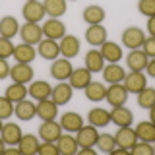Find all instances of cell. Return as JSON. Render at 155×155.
Wrapping results in <instances>:
<instances>
[{
    "mask_svg": "<svg viewBox=\"0 0 155 155\" xmlns=\"http://www.w3.org/2000/svg\"><path fill=\"white\" fill-rule=\"evenodd\" d=\"M33 76H35L33 66L31 64H23V62H16V64L12 66V70H10V80L18 81V84H25V85L31 84Z\"/></svg>",
    "mask_w": 155,
    "mask_h": 155,
    "instance_id": "cell-9",
    "label": "cell"
},
{
    "mask_svg": "<svg viewBox=\"0 0 155 155\" xmlns=\"http://www.w3.org/2000/svg\"><path fill=\"white\" fill-rule=\"evenodd\" d=\"M19 37H21V43H27V45H39L43 41V27L41 23H33V21H25L21 27H19Z\"/></svg>",
    "mask_w": 155,
    "mask_h": 155,
    "instance_id": "cell-2",
    "label": "cell"
},
{
    "mask_svg": "<svg viewBox=\"0 0 155 155\" xmlns=\"http://www.w3.org/2000/svg\"><path fill=\"white\" fill-rule=\"evenodd\" d=\"M10 70H12L10 62L6 60V58H0V80H6V78H10Z\"/></svg>",
    "mask_w": 155,
    "mask_h": 155,
    "instance_id": "cell-45",
    "label": "cell"
},
{
    "mask_svg": "<svg viewBox=\"0 0 155 155\" xmlns=\"http://www.w3.org/2000/svg\"><path fill=\"white\" fill-rule=\"evenodd\" d=\"M14 107H16V105H14L6 95L0 97V118H2V120L10 118V116L14 114Z\"/></svg>",
    "mask_w": 155,
    "mask_h": 155,
    "instance_id": "cell-42",
    "label": "cell"
},
{
    "mask_svg": "<svg viewBox=\"0 0 155 155\" xmlns=\"http://www.w3.org/2000/svg\"><path fill=\"white\" fill-rule=\"evenodd\" d=\"M122 84H124L126 89H128V93H136V95H138L140 91L147 85V76H145L143 72H128V74L124 76Z\"/></svg>",
    "mask_w": 155,
    "mask_h": 155,
    "instance_id": "cell-15",
    "label": "cell"
},
{
    "mask_svg": "<svg viewBox=\"0 0 155 155\" xmlns=\"http://www.w3.org/2000/svg\"><path fill=\"white\" fill-rule=\"evenodd\" d=\"M147 62H149V58L142 48H134V51H130L128 56H126V66H128L130 72H145Z\"/></svg>",
    "mask_w": 155,
    "mask_h": 155,
    "instance_id": "cell-16",
    "label": "cell"
},
{
    "mask_svg": "<svg viewBox=\"0 0 155 155\" xmlns=\"http://www.w3.org/2000/svg\"><path fill=\"white\" fill-rule=\"evenodd\" d=\"M136 134H138V140H142V142H155V124L151 120H143V122L136 124L134 126Z\"/></svg>",
    "mask_w": 155,
    "mask_h": 155,
    "instance_id": "cell-36",
    "label": "cell"
},
{
    "mask_svg": "<svg viewBox=\"0 0 155 155\" xmlns=\"http://www.w3.org/2000/svg\"><path fill=\"white\" fill-rule=\"evenodd\" d=\"M0 136H2V140L6 142V145H18L19 140H21V128H19V124L16 122H6L2 126V132H0Z\"/></svg>",
    "mask_w": 155,
    "mask_h": 155,
    "instance_id": "cell-27",
    "label": "cell"
},
{
    "mask_svg": "<svg viewBox=\"0 0 155 155\" xmlns=\"http://www.w3.org/2000/svg\"><path fill=\"white\" fill-rule=\"evenodd\" d=\"M39 136L35 134H23L21 136V140H19V143H18V149H19V153H23V155H33V153H37L39 151Z\"/></svg>",
    "mask_w": 155,
    "mask_h": 155,
    "instance_id": "cell-33",
    "label": "cell"
},
{
    "mask_svg": "<svg viewBox=\"0 0 155 155\" xmlns=\"http://www.w3.org/2000/svg\"><path fill=\"white\" fill-rule=\"evenodd\" d=\"M56 143H58V151H60L62 155H76L78 153V140L72 136V132H68V134H60V138L56 140Z\"/></svg>",
    "mask_w": 155,
    "mask_h": 155,
    "instance_id": "cell-30",
    "label": "cell"
},
{
    "mask_svg": "<svg viewBox=\"0 0 155 155\" xmlns=\"http://www.w3.org/2000/svg\"><path fill=\"white\" fill-rule=\"evenodd\" d=\"M138 105L142 107V109H151L155 105V87H147L145 85L142 91L138 93Z\"/></svg>",
    "mask_w": 155,
    "mask_h": 155,
    "instance_id": "cell-38",
    "label": "cell"
},
{
    "mask_svg": "<svg viewBox=\"0 0 155 155\" xmlns=\"http://www.w3.org/2000/svg\"><path fill=\"white\" fill-rule=\"evenodd\" d=\"M149 120H151V122L155 124V105L151 107V109H149Z\"/></svg>",
    "mask_w": 155,
    "mask_h": 155,
    "instance_id": "cell-49",
    "label": "cell"
},
{
    "mask_svg": "<svg viewBox=\"0 0 155 155\" xmlns=\"http://www.w3.org/2000/svg\"><path fill=\"white\" fill-rule=\"evenodd\" d=\"M85 93V99L91 101V103H99V101H105V95H107V85L103 81H93L84 89Z\"/></svg>",
    "mask_w": 155,
    "mask_h": 155,
    "instance_id": "cell-29",
    "label": "cell"
},
{
    "mask_svg": "<svg viewBox=\"0 0 155 155\" xmlns=\"http://www.w3.org/2000/svg\"><path fill=\"white\" fill-rule=\"evenodd\" d=\"M2 126H4V122H2V118H0V132H2Z\"/></svg>",
    "mask_w": 155,
    "mask_h": 155,
    "instance_id": "cell-51",
    "label": "cell"
},
{
    "mask_svg": "<svg viewBox=\"0 0 155 155\" xmlns=\"http://www.w3.org/2000/svg\"><path fill=\"white\" fill-rule=\"evenodd\" d=\"M138 12L145 18L155 16V0H138Z\"/></svg>",
    "mask_w": 155,
    "mask_h": 155,
    "instance_id": "cell-41",
    "label": "cell"
},
{
    "mask_svg": "<svg viewBox=\"0 0 155 155\" xmlns=\"http://www.w3.org/2000/svg\"><path fill=\"white\" fill-rule=\"evenodd\" d=\"M72 95H74V87H72L68 81H58L56 85H52V93L51 99L54 101L58 107H64L72 101Z\"/></svg>",
    "mask_w": 155,
    "mask_h": 155,
    "instance_id": "cell-10",
    "label": "cell"
},
{
    "mask_svg": "<svg viewBox=\"0 0 155 155\" xmlns=\"http://www.w3.org/2000/svg\"><path fill=\"white\" fill-rule=\"evenodd\" d=\"M91 80H93V74H91V72L84 66V68H74V70H72L70 78H68V84L74 87V91L76 89L78 91H80V89L84 91L85 87L91 84Z\"/></svg>",
    "mask_w": 155,
    "mask_h": 155,
    "instance_id": "cell-11",
    "label": "cell"
},
{
    "mask_svg": "<svg viewBox=\"0 0 155 155\" xmlns=\"http://www.w3.org/2000/svg\"><path fill=\"white\" fill-rule=\"evenodd\" d=\"M128 97H130V93H128V89L124 87V84H110L109 87H107L105 101L110 107H118V105H126Z\"/></svg>",
    "mask_w": 155,
    "mask_h": 155,
    "instance_id": "cell-5",
    "label": "cell"
},
{
    "mask_svg": "<svg viewBox=\"0 0 155 155\" xmlns=\"http://www.w3.org/2000/svg\"><path fill=\"white\" fill-rule=\"evenodd\" d=\"M145 74L149 78H155V58H149L147 66H145Z\"/></svg>",
    "mask_w": 155,
    "mask_h": 155,
    "instance_id": "cell-46",
    "label": "cell"
},
{
    "mask_svg": "<svg viewBox=\"0 0 155 155\" xmlns=\"http://www.w3.org/2000/svg\"><path fill=\"white\" fill-rule=\"evenodd\" d=\"M97 138H99V130L93 124H84L76 132V140L80 147H95Z\"/></svg>",
    "mask_w": 155,
    "mask_h": 155,
    "instance_id": "cell-7",
    "label": "cell"
},
{
    "mask_svg": "<svg viewBox=\"0 0 155 155\" xmlns=\"http://www.w3.org/2000/svg\"><path fill=\"white\" fill-rule=\"evenodd\" d=\"M68 2H70V0H68Z\"/></svg>",
    "mask_w": 155,
    "mask_h": 155,
    "instance_id": "cell-54",
    "label": "cell"
},
{
    "mask_svg": "<svg viewBox=\"0 0 155 155\" xmlns=\"http://www.w3.org/2000/svg\"><path fill=\"white\" fill-rule=\"evenodd\" d=\"M84 64L85 68L91 72V74H99V72H103V68H105V58L103 54H101V51L99 48H91V51H87L85 52V58H84Z\"/></svg>",
    "mask_w": 155,
    "mask_h": 155,
    "instance_id": "cell-18",
    "label": "cell"
},
{
    "mask_svg": "<svg viewBox=\"0 0 155 155\" xmlns=\"http://www.w3.org/2000/svg\"><path fill=\"white\" fill-rule=\"evenodd\" d=\"M72 70H74V66H72L70 58L58 56L56 60L51 62V76L54 78L56 81H68V78H70Z\"/></svg>",
    "mask_w": 155,
    "mask_h": 155,
    "instance_id": "cell-4",
    "label": "cell"
},
{
    "mask_svg": "<svg viewBox=\"0 0 155 155\" xmlns=\"http://www.w3.org/2000/svg\"><path fill=\"white\" fill-rule=\"evenodd\" d=\"M58 45H60V56L70 58V60L80 54V48H81L80 39H78L76 35H68V33L58 41Z\"/></svg>",
    "mask_w": 155,
    "mask_h": 155,
    "instance_id": "cell-13",
    "label": "cell"
},
{
    "mask_svg": "<svg viewBox=\"0 0 155 155\" xmlns=\"http://www.w3.org/2000/svg\"><path fill=\"white\" fill-rule=\"evenodd\" d=\"M21 16L25 18V21L39 23L43 18L47 16V14H45V6H43V2H39V0H29V2L23 4Z\"/></svg>",
    "mask_w": 155,
    "mask_h": 155,
    "instance_id": "cell-12",
    "label": "cell"
},
{
    "mask_svg": "<svg viewBox=\"0 0 155 155\" xmlns=\"http://www.w3.org/2000/svg\"><path fill=\"white\" fill-rule=\"evenodd\" d=\"M35 56H37V48L33 45H27V43H19V45H16L14 54H12V58L16 62H23V64H31V62L35 60Z\"/></svg>",
    "mask_w": 155,
    "mask_h": 155,
    "instance_id": "cell-23",
    "label": "cell"
},
{
    "mask_svg": "<svg viewBox=\"0 0 155 155\" xmlns=\"http://www.w3.org/2000/svg\"><path fill=\"white\" fill-rule=\"evenodd\" d=\"M153 147H155V142H153Z\"/></svg>",
    "mask_w": 155,
    "mask_h": 155,
    "instance_id": "cell-52",
    "label": "cell"
},
{
    "mask_svg": "<svg viewBox=\"0 0 155 155\" xmlns=\"http://www.w3.org/2000/svg\"><path fill=\"white\" fill-rule=\"evenodd\" d=\"M4 151H6V142L2 140V136H0V155H2Z\"/></svg>",
    "mask_w": 155,
    "mask_h": 155,
    "instance_id": "cell-50",
    "label": "cell"
},
{
    "mask_svg": "<svg viewBox=\"0 0 155 155\" xmlns=\"http://www.w3.org/2000/svg\"><path fill=\"white\" fill-rule=\"evenodd\" d=\"M120 39H122V45L126 48H130V51H134V48H142L143 41H145V31L142 27L130 25V27H126L122 31Z\"/></svg>",
    "mask_w": 155,
    "mask_h": 155,
    "instance_id": "cell-1",
    "label": "cell"
},
{
    "mask_svg": "<svg viewBox=\"0 0 155 155\" xmlns=\"http://www.w3.org/2000/svg\"><path fill=\"white\" fill-rule=\"evenodd\" d=\"M97 149L99 151H103V153H113L114 151V147H116V138H114V134H99V138H97Z\"/></svg>",
    "mask_w": 155,
    "mask_h": 155,
    "instance_id": "cell-37",
    "label": "cell"
},
{
    "mask_svg": "<svg viewBox=\"0 0 155 155\" xmlns=\"http://www.w3.org/2000/svg\"><path fill=\"white\" fill-rule=\"evenodd\" d=\"M87 122L97 126V128H105V126L110 122V110L101 109V107L91 109L89 113H87Z\"/></svg>",
    "mask_w": 155,
    "mask_h": 155,
    "instance_id": "cell-31",
    "label": "cell"
},
{
    "mask_svg": "<svg viewBox=\"0 0 155 155\" xmlns=\"http://www.w3.org/2000/svg\"><path fill=\"white\" fill-rule=\"evenodd\" d=\"M80 155H95V147H78Z\"/></svg>",
    "mask_w": 155,
    "mask_h": 155,
    "instance_id": "cell-48",
    "label": "cell"
},
{
    "mask_svg": "<svg viewBox=\"0 0 155 155\" xmlns=\"http://www.w3.org/2000/svg\"><path fill=\"white\" fill-rule=\"evenodd\" d=\"M14 113H16L18 120L27 122V120H31V118L37 116V103H33V101H29V99H23V101H19V103H16Z\"/></svg>",
    "mask_w": 155,
    "mask_h": 155,
    "instance_id": "cell-21",
    "label": "cell"
},
{
    "mask_svg": "<svg viewBox=\"0 0 155 155\" xmlns=\"http://www.w3.org/2000/svg\"><path fill=\"white\" fill-rule=\"evenodd\" d=\"M130 153H134V155H151V153H155V147H153L151 142H142V140H138L136 145L130 149Z\"/></svg>",
    "mask_w": 155,
    "mask_h": 155,
    "instance_id": "cell-39",
    "label": "cell"
},
{
    "mask_svg": "<svg viewBox=\"0 0 155 155\" xmlns=\"http://www.w3.org/2000/svg\"><path fill=\"white\" fill-rule=\"evenodd\" d=\"M142 51L147 54V58H155V37H145L143 45H142Z\"/></svg>",
    "mask_w": 155,
    "mask_h": 155,
    "instance_id": "cell-44",
    "label": "cell"
},
{
    "mask_svg": "<svg viewBox=\"0 0 155 155\" xmlns=\"http://www.w3.org/2000/svg\"><path fill=\"white\" fill-rule=\"evenodd\" d=\"M145 29H147V33L151 37H155V16L153 18H147V25H145Z\"/></svg>",
    "mask_w": 155,
    "mask_h": 155,
    "instance_id": "cell-47",
    "label": "cell"
},
{
    "mask_svg": "<svg viewBox=\"0 0 155 155\" xmlns=\"http://www.w3.org/2000/svg\"><path fill=\"white\" fill-rule=\"evenodd\" d=\"M101 74H103V80L110 85V84H122L126 72H124V68L120 66L118 62H107Z\"/></svg>",
    "mask_w": 155,
    "mask_h": 155,
    "instance_id": "cell-17",
    "label": "cell"
},
{
    "mask_svg": "<svg viewBox=\"0 0 155 155\" xmlns=\"http://www.w3.org/2000/svg\"><path fill=\"white\" fill-rule=\"evenodd\" d=\"M99 51H101V54H103L105 62H120L122 56H124L122 47L116 45V43H113V41H105L103 45L99 47Z\"/></svg>",
    "mask_w": 155,
    "mask_h": 155,
    "instance_id": "cell-28",
    "label": "cell"
},
{
    "mask_svg": "<svg viewBox=\"0 0 155 155\" xmlns=\"http://www.w3.org/2000/svg\"><path fill=\"white\" fill-rule=\"evenodd\" d=\"M110 122L116 126H132L134 124V113L126 109V105H118L110 109Z\"/></svg>",
    "mask_w": 155,
    "mask_h": 155,
    "instance_id": "cell-20",
    "label": "cell"
},
{
    "mask_svg": "<svg viewBox=\"0 0 155 155\" xmlns=\"http://www.w3.org/2000/svg\"><path fill=\"white\" fill-rule=\"evenodd\" d=\"M14 48H16V45L12 43V39L0 35V58H6V60H8V58H12Z\"/></svg>",
    "mask_w": 155,
    "mask_h": 155,
    "instance_id": "cell-40",
    "label": "cell"
},
{
    "mask_svg": "<svg viewBox=\"0 0 155 155\" xmlns=\"http://www.w3.org/2000/svg\"><path fill=\"white\" fill-rule=\"evenodd\" d=\"M25 2H29V0H25Z\"/></svg>",
    "mask_w": 155,
    "mask_h": 155,
    "instance_id": "cell-53",
    "label": "cell"
},
{
    "mask_svg": "<svg viewBox=\"0 0 155 155\" xmlns=\"http://www.w3.org/2000/svg\"><path fill=\"white\" fill-rule=\"evenodd\" d=\"M62 134V126L56 120H43V124L39 126V140L41 142H56Z\"/></svg>",
    "mask_w": 155,
    "mask_h": 155,
    "instance_id": "cell-8",
    "label": "cell"
},
{
    "mask_svg": "<svg viewBox=\"0 0 155 155\" xmlns=\"http://www.w3.org/2000/svg\"><path fill=\"white\" fill-rule=\"evenodd\" d=\"M37 116L41 120H56L58 116V105L48 97V99L37 101Z\"/></svg>",
    "mask_w": 155,
    "mask_h": 155,
    "instance_id": "cell-24",
    "label": "cell"
},
{
    "mask_svg": "<svg viewBox=\"0 0 155 155\" xmlns=\"http://www.w3.org/2000/svg\"><path fill=\"white\" fill-rule=\"evenodd\" d=\"M4 95L8 97L10 101H12L14 105L19 103V101H23V99H27V85L25 84H18V81H12L8 87H6V91H4Z\"/></svg>",
    "mask_w": 155,
    "mask_h": 155,
    "instance_id": "cell-34",
    "label": "cell"
},
{
    "mask_svg": "<svg viewBox=\"0 0 155 155\" xmlns=\"http://www.w3.org/2000/svg\"><path fill=\"white\" fill-rule=\"evenodd\" d=\"M114 138H116V145L126 149V151H130L138 142V134L132 126H118V130L114 132Z\"/></svg>",
    "mask_w": 155,
    "mask_h": 155,
    "instance_id": "cell-6",
    "label": "cell"
},
{
    "mask_svg": "<svg viewBox=\"0 0 155 155\" xmlns=\"http://www.w3.org/2000/svg\"><path fill=\"white\" fill-rule=\"evenodd\" d=\"M60 126H62V130H66V132H72V134H76L78 130L84 126V118H81V114L80 113H74V110H68V113H64L60 116Z\"/></svg>",
    "mask_w": 155,
    "mask_h": 155,
    "instance_id": "cell-22",
    "label": "cell"
},
{
    "mask_svg": "<svg viewBox=\"0 0 155 155\" xmlns=\"http://www.w3.org/2000/svg\"><path fill=\"white\" fill-rule=\"evenodd\" d=\"M37 54L41 58H45V60L52 62L60 56V45H58V41H54V39L43 37V41L37 45Z\"/></svg>",
    "mask_w": 155,
    "mask_h": 155,
    "instance_id": "cell-14",
    "label": "cell"
},
{
    "mask_svg": "<svg viewBox=\"0 0 155 155\" xmlns=\"http://www.w3.org/2000/svg\"><path fill=\"white\" fill-rule=\"evenodd\" d=\"M43 6L48 18H62L66 14L68 0H43Z\"/></svg>",
    "mask_w": 155,
    "mask_h": 155,
    "instance_id": "cell-35",
    "label": "cell"
},
{
    "mask_svg": "<svg viewBox=\"0 0 155 155\" xmlns=\"http://www.w3.org/2000/svg\"><path fill=\"white\" fill-rule=\"evenodd\" d=\"M27 93L31 99H35V101H43V99H48L52 93V85L48 84V81L45 80H35V81H31L27 87Z\"/></svg>",
    "mask_w": 155,
    "mask_h": 155,
    "instance_id": "cell-19",
    "label": "cell"
},
{
    "mask_svg": "<svg viewBox=\"0 0 155 155\" xmlns=\"http://www.w3.org/2000/svg\"><path fill=\"white\" fill-rule=\"evenodd\" d=\"M43 27V35L47 39H54V41H60L62 37L66 35V25L60 18H48L41 23Z\"/></svg>",
    "mask_w": 155,
    "mask_h": 155,
    "instance_id": "cell-3",
    "label": "cell"
},
{
    "mask_svg": "<svg viewBox=\"0 0 155 155\" xmlns=\"http://www.w3.org/2000/svg\"><path fill=\"white\" fill-rule=\"evenodd\" d=\"M39 155H58V143L56 142H41L39 143Z\"/></svg>",
    "mask_w": 155,
    "mask_h": 155,
    "instance_id": "cell-43",
    "label": "cell"
},
{
    "mask_svg": "<svg viewBox=\"0 0 155 155\" xmlns=\"http://www.w3.org/2000/svg\"><path fill=\"white\" fill-rule=\"evenodd\" d=\"M84 21L87 25H99V23L105 21L107 14H105V8L103 6H97V4H89L85 10H84Z\"/></svg>",
    "mask_w": 155,
    "mask_h": 155,
    "instance_id": "cell-25",
    "label": "cell"
},
{
    "mask_svg": "<svg viewBox=\"0 0 155 155\" xmlns=\"http://www.w3.org/2000/svg\"><path fill=\"white\" fill-rule=\"evenodd\" d=\"M19 21L14 16H4L0 18V35L2 37H8V39H14L19 33Z\"/></svg>",
    "mask_w": 155,
    "mask_h": 155,
    "instance_id": "cell-32",
    "label": "cell"
},
{
    "mask_svg": "<svg viewBox=\"0 0 155 155\" xmlns=\"http://www.w3.org/2000/svg\"><path fill=\"white\" fill-rule=\"evenodd\" d=\"M85 41L91 47H101L107 41V29L103 27V23L99 25H87L85 29Z\"/></svg>",
    "mask_w": 155,
    "mask_h": 155,
    "instance_id": "cell-26",
    "label": "cell"
}]
</instances>
